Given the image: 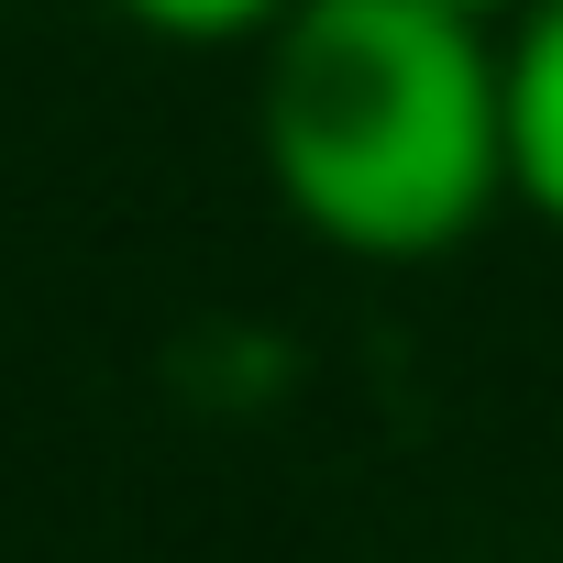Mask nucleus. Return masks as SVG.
<instances>
[{
  "instance_id": "nucleus-1",
  "label": "nucleus",
  "mask_w": 563,
  "mask_h": 563,
  "mask_svg": "<svg viewBox=\"0 0 563 563\" xmlns=\"http://www.w3.org/2000/svg\"><path fill=\"white\" fill-rule=\"evenodd\" d=\"M254 144L310 243L431 265L508 199L497 34L442 0H299L265 34Z\"/></svg>"
},
{
  "instance_id": "nucleus-2",
  "label": "nucleus",
  "mask_w": 563,
  "mask_h": 563,
  "mask_svg": "<svg viewBox=\"0 0 563 563\" xmlns=\"http://www.w3.org/2000/svg\"><path fill=\"white\" fill-rule=\"evenodd\" d=\"M497 122H508V199L563 232V0L497 34Z\"/></svg>"
},
{
  "instance_id": "nucleus-3",
  "label": "nucleus",
  "mask_w": 563,
  "mask_h": 563,
  "mask_svg": "<svg viewBox=\"0 0 563 563\" xmlns=\"http://www.w3.org/2000/svg\"><path fill=\"white\" fill-rule=\"evenodd\" d=\"M111 12L133 34H155V45H199L210 56V45H265L299 0H111Z\"/></svg>"
},
{
  "instance_id": "nucleus-4",
  "label": "nucleus",
  "mask_w": 563,
  "mask_h": 563,
  "mask_svg": "<svg viewBox=\"0 0 563 563\" xmlns=\"http://www.w3.org/2000/svg\"><path fill=\"white\" fill-rule=\"evenodd\" d=\"M442 12H464V23H486V34H508V23L530 12V0H442Z\"/></svg>"
}]
</instances>
